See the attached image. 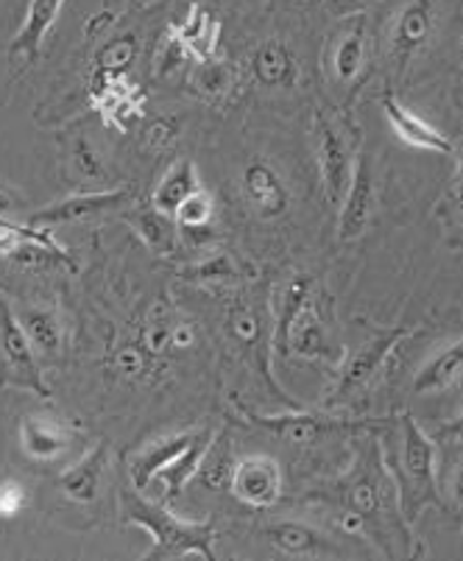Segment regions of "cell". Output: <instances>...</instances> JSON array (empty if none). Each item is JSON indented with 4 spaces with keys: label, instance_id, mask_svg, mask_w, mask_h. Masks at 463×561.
Returning <instances> with one entry per match:
<instances>
[{
    "label": "cell",
    "instance_id": "obj_1",
    "mask_svg": "<svg viewBox=\"0 0 463 561\" xmlns=\"http://www.w3.org/2000/svg\"><path fill=\"white\" fill-rule=\"evenodd\" d=\"M120 503H124L126 523L140 525L151 537V542H154V548L146 553L149 561L185 559V556L216 559V550H212L216 528L210 523L180 519L162 503H151V500L142 497V492H137L135 486L120 492Z\"/></svg>",
    "mask_w": 463,
    "mask_h": 561
},
{
    "label": "cell",
    "instance_id": "obj_2",
    "mask_svg": "<svg viewBox=\"0 0 463 561\" xmlns=\"http://www.w3.org/2000/svg\"><path fill=\"white\" fill-rule=\"evenodd\" d=\"M385 469L394 478L400 514L405 523H414L421 508L439 506V489H436V447L421 431L414 416L400 422V442L389 456Z\"/></svg>",
    "mask_w": 463,
    "mask_h": 561
},
{
    "label": "cell",
    "instance_id": "obj_3",
    "mask_svg": "<svg viewBox=\"0 0 463 561\" xmlns=\"http://www.w3.org/2000/svg\"><path fill=\"white\" fill-rule=\"evenodd\" d=\"M274 346L282 355H293V358H335L333 335H329L327 321H324L313 297L310 277H293L285 285L277 313V330H274Z\"/></svg>",
    "mask_w": 463,
    "mask_h": 561
},
{
    "label": "cell",
    "instance_id": "obj_4",
    "mask_svg": "<svg viewBox=\"0 0 463 561\" xmlns=\"http://www.w3.org/2000/svg\"><path fill=\"white\" fill-rule=\"evenodd\" d=\"M394 483L391 472H385L378 453H369L363 467L340 486V508H344L346 530H374L389 523V489Z\"/></svg>",
    "mask_w": 463,
    "mask_h": 561
},
{
    "label": "cell",
    "instance_id": "obj_5",
    "mask_svg": "<svg viewBox=\"0 0 463 561\" xmlns=\"http://www.w3.org/2000/svg\"><path fill=\"white\" fill-rule=\"evenodd\" d=\"M0 386H18L48 397L32 339L25 335L20 316L0 299Z\"/></svg>",
    "mask_w": 463,
    "mask_h": 561
},
{
    "label": "cell",
    "instance_id": "obj_6",
    "mask_svg": "<svg viewBox=\"0 0 463 561\" xmlns=\"http://www.w3.org/2000/svg\"><path fill=\"white\" fill-rule=\"evenodd\" d=\"M315 157H319V176H322L324 198L329 204L344 202V193L352 180V151L344 129L335 124L327 112L315 115Z\"/></svg>",
    "mask_w": 463,
    "mask_h": 561
},
{
    "label": "cell",
    "instance_id": "obj_7",
    "mask_svg": "<svg viewBox=\"0 0 463 561\" xmlns=\"http://www.w3.org/2000/svg\"><path fill=\"white\" fill-rule=\"evenodd\" d=\"M408 335H410L408 330H391V333L374 335L369 344L360 346L352 358H349L346 369L340 371L338 386H335L333 394H329V400H327L329 405H338V402L349 400V397L358 394V391L363 389L366 382L374 380V377L380 375V369H383V366L394 358L396 346L408 339Z\"/></svg>",
    "mask_w": 463,
    "mask_h": 561
},
{
    "label": "cell",
    "instance_id": "obj_8",
    "mask_svg": "<svg viewBox=\"0 0 463 561\" xmlns=\"http://www.w3.org/2000/svg\"><path fill=\"white\" fill-rule=\"evenodd\" d=\"M229 492L252 508H271L282 497V467L271 456H246L238 461Z\"/></svg>",
    "mask_w": 463,
    "mask_h": 561
},
{
    "label": "cell",
    "instance_id": "obj_9",
    "mask_svg": "<svg viewBox=\"0 0 463 561\" xmlns=\"http://www.w3.org/2000/svg\"><path fill=\"white\" fill-rule=\"evenodd\" d=\"M374 213V173H371V157L360 154L355 160L352 180L344 193L338 213V241L352 243L363 238Z\"/></svg>",
    "mask_w": 463,
    "mask_h": 561
},
{
    "label": "cell",
    "instance_id": "obj_10",
    "mask_svg": "<svg viewBox=\"0 0 463 561\" xmlns=\"http://www.w3.org/2000/svg\"><path fill=\"white\" fill-rule=\"evenodd\" d=\"M436 12H439V0H410L400 9L391 25V54L400 68H405L430 43Z\"/></svg>",
    "mask_w": 463,
    "mask_h": 561
},
{
    "label": "cell",
    "instance_id": "obj_11",
    "mask_svg": "<svg viewBox=\"0 0 463 561\" xmlns=\"http://www.w3.org/2000/svg\"><path fill=\"white\" fill-rule=\"evenodd\" d=\"M131 198L129 187H120V191H104V193H81V196H70L65 202H56L45 210H37L28 218V227L34 229H50L59 227V224H76L86 221V218L101 216V213L118 210L120 204H126Z\"/></svg>",
    "mask_w": 463,
    "mask_h": 561
},
{
    "label": "cell",
    "instance_id": "obj_12",
    "mask_svg": "<svg viewBox=\"0 0 463 561\" xmlns=\"http://www.w3.org/2000/svg\"><path fill=\"white\" fill-rule=\"evenodd\" d=\"M241 185L252 213L257 218H263V221L279 218L288 210V204H291V193H288V185L282 182V176L263 160H254L243 168Z\"/></svg>",
    "mask_w": 463,
    "mask_h": 561
},
{
    "label": "cell",
    "instance_id": "obj_13",
    "mask_svg": "<svg viewBox=\"0 0 463 561\" xmlns=\"http://www.w3.org/2000/svg\"><path fill=\"white\" fill-rule=\"evenodd\" d=\"M383 115L394 135L400 137L405 146L419 151H432V154H450L452 142L444 131H439L432 124H427L425 117L416 115L410 106L402 104L396 95H385L383 99Z\"/></svg>",
    "mask_w": 463,
    "mask_h": 561
},
{
    "label": "cell",
    "instance_id": "obj_14",
    "mask_svg": "<svg viewBox=\"0 0 463 561\" xmlns=\"http://www.w3.org/2000/svg\"><path fill=\"white\" fill-rule=\"evenodd\" d=\"M70 442H73L70 427L48 411L28 413L20 422V447L34 461H54L62 453H68Z\"/></svg>",
    "mask_w": 463,
    "mask_h": 561
},
{
    "label": "cell",
    "instance_id": "obj_15",
    "mask_svg": "<svg viewBox=\"0 0 463 561\" xmlns=\"http://www.w3.org/2000/svg\"><path fill=\"white\" fill-rule=\"evenodd\" d=\"M196 433L198 431L165 433V436L149 442L140 453H135V458L129 461L131 486H135L137 492L146 494V489H149L151 483H154V478L160 476V469L167 467L180 453H185L187 447H190L193 438H196Z\"/></svg>",
    "mask_w": 463,
    "mask_h": 561
},
{
    "label": "cell",
    "instance_id": "obj_16",
    "mask_svg": "<svg viewBox=\"0 0 463 561\" xmlns=\"http://www.w3.org/2000/svg\"><path fill=\"white\" fill-rule=\"evenodd\" d=\"M93 99L95 110L101 112L109 126L126 129L129 121L140 115V90L131 84L126 76H106V79H93Z\"/></svg>",
    "mask_w": 463,
    "mask_h": 561
},
{
    "label": "cell",
    "instance_id": "obj_17",
    "mask_svg": "<svg viewBox=\"0 0 463 561\" xmlns=\"http://www.w3.org/2000/svg\"><path fill=\"white\" fill-rule=\"evenodd\" d=\"M266 539L285 556H299V559H335L340 548H335L324 534L304 523H274L266 528Z\"/></svg>",
    "mask_w": 463,
    "mask_h": 561
},
{
    "label": "cell",
    "instance_id": "obj_18",
    "mask_svg": "<svg viewBox=\"0 0 463 561\" xmlns=\"http://www.w3.org/2000/svg\"><path fill=\"white\" fill-rule=\"evenodd\" d=\"M366 65V23L363 18H355L352 25H346L344 32L335 37L333 48H329L327 68L335 84L349 87Z\"/></svg>",
    "mask_w": 463,
    "mask_h": 561
},
{
    "label": "cell",
    "instance_id": "obj_19",
    "mask_svg": "<svg viewBox=\"0 0 463 561\" xmlns=\"http://www.w3.org/2000/svg\"><path fill=\"white\" fill-rule=\"evenodd\" d=\"M173 34L185 45L190 59L196 62H207L216 59L218 54V37H221V25H218L216 14L205 3H193L187 18L180 25H173Z\"/></svg>",
    "mask_w": 463,
    "mask_h": 561
},
{
    "label": "cell",
    "instance_id": "obj_20",
    "mask_svg": "<svg viewBox=\"0 0 463 561\" xmlns=\"http://www.w3.org/2000/svg\"><path fill=\"white\" fill-rule=\"evenodd\" d=\"M65 0H32L28 12H25L23 25H20L18 37L9 45V54L23 56L25 62H34L39 56L45 37H48L50 25L56 23L59 12H62Z\"/></svg>",
    "mask_w": 463,
    "mask_h": 561
},
{
    "label": "cell",
    "instance_id": "obj_21",
    "mask_svg": "<svg viewBox=\"0 0 463 561\" xmlns=\"http://www.w3.org/2000/svg\"><path fill=\"white\" fill-rule=\"evenodd\" d=\"M212 436H216L212 431H198L196 438L190 442V447L173 458L167 467L160 469V476L154 478V483H160L162 486V494H165V506H171L173 500L182 494V489H185L187 483L196 478L198 467H201V461H205V453L210 450V445H212Z\"/></svg>",
    "mask_w": 463,
    "mask_h": 561
},
{
    "label": "cell",
    "instance_id": "obj_22",
    "mask_svg": "<svg viewBox=\"0 0 463 561\" xmlns=\"http://www.w3.org/2000/svg\"><path fill=\"white\" fill-rule=\"evenodd\" d=\"M252 76L263 87H288L297 79V56L282 39H266L254 48Z\"/></svg>",
    "mask_w": 463,
    "mask_h": 561
},
{
    "label": "cell",
    "instance_id": "obj_23",
    "mask_svg": "<svg viewBox=\"0 0 463 561\" xmlns=\"http://www.w3.org/2000/svg\"><path fill=\"white\" fill-rule=\"evenodd\" d=\"M252 422L263 425L266 431L277 433L285 442H293V445H304L310 438L322 436V433L335 431V427H346V422L329 420V416H322V413H304L293 411L288 416H248Z\"/></svg>",
    "mask_w": 463,
    "mask_h": 561
},
{
    "label": "cell",
    "instance_id": "obj_24",
    "mask_svg": "<svg viewBox=\"0 0 463 561\" xmlns=\"http://www.w3.org/2000/svg\"><path fill=\"white\" fill-rule=\"evenodd\" d=\"M201 176H198V168L193 160H180L173 162L171 168L165 171V176L160 180V185H157L154 191V207L157 210L167 213V216H173L176 213V207H180L182 202H185L190 193L201 191Z\"/></svg>",
    "mask_w": 463,
    "mask_h": 561
},
{
    "label": "cell",
    "instance_id": "obj_25",
    "mask_svg": "<svg viewBox=\"0 0 463 561\" xmlns=\"http://www.w3.org/2000/svg\"><path fill=\"white\" fill-rule=\"evenodd\" d=\"M463 371V339L455 344L444 346L432 355L430 360L421 364V369L414 377L416 394H430V391H441L452 386L458 375Z\"/></svg>",
    "mask_w": 463,
    "mask_h": 561
},
{
    "label": "cell",
    "instance_id": "obj_26",
    "mask_svg": "<svg viewBox=\"0 0 463 561\" xmlns=\"http://www.w3.org/2000/svg\"><path fill=\"white\" fill-rule=\"evenodd\" d=\"M106 467V445H101L99 450H93L90 456L81 458L76 467H70L68 472H62L59 478V486L76 503H93L99 497V483L101 472Z\"/></svg>",
    "mask_w": 463,
    "mask_h": 561
},
{
    "label": "cell",
    "instance_id": "obj_27",
    "mask_svg": "<svg viewBox=\"0 0 463 561\" xmlns=\"http://www.w3.org/2000/svg\"><path fill=\"white\" fill-rule=\"evenodd\" d=\"M176 324H180V319H176V310L171 308V302L157 299L149 308V313H146V319H142L140 333V346L146 350L149 358H162V355L171 350Z\"/></svg>",
    "mask_w": 463,
    "mask_h": 561
},
{
    "label": "cell",
    "instance_id": "obj_28",
    "mask_svg": "<svg viewBox=\"0 0 463 561\" xmlns=\"http://www.w3.org/2000/svg\"><path fill=\"white\" fill-rule=\"evenodd\" d=\"M235 467L238 461L232 456V442H229L227 433H216L210 450L205 453V461L198 467L196 481L205 489H210V492H221V489H229V483H232Z\"/></svg>",
    "mask_w": 463,
    "mask_h": 561
},
{
    "label": "cell",
    "instance_id": "obj_29",
    "mask_svg": "<svg viewBox=\"0 0 463 561\" xmlns=\"http://www.w3.org/2000/svg\"><path fill=\"white\" fill-rule=\"evenodd\" d=\"M20 324H23L25 335L32 339L34 350L43 355H56L62 346V324L56 319L54 310L48 308H25L20 313Z\"/></svg>",
    "mask_w": 463,
    "mask_h": 561
},
{
    "label": "cell",
    "instance_id": "obj_30",
    "mask_svg": "<svg viewBox=\"0 0 463 561\" xmlns=\"http://www.w3.org/2000/svg\"><path fill=\"white\" fill-rule=\"evenodd\" d=\"M235 68H229L221 59H207V62H196V70H193L190 87L196 90L201 99H227L232 90H235Z\"/></svg>",
    "mask_w": 463,
    "mask_h": 561
},
{
    "label": "cell",
    "instance_id": "obj_31",
    "mask_svg": "<svg viewBox=\"0 0 463 561\" xmlns=\"http://www.w3.org/2000/svg\"><path fill=\"white\" fill-rule=\"evenodd\" d=\"M129 224L137 229L142 243L154 252H167L173 249V216L157 210L151 204L149 210H137L129 216Z\"/></svg>",
    "mask_w": 463,
    "mask_h": 561
},
{
    "label": "cell",
    "instance_id": "obj_32",
    "mask_svg": "<svg viewBox=\"0 0 463 561\" xmlns=\"http://www.w3.org/2000/svg\"><path fill=\"white\" fill-rule=\"evenodd\" d=\"M229 335H232L241 346H246V350H254V355H257L259 344H263V335H266L263 319H259L257 310L248 302H243V299H238V302L229 308Z\"/></svg>",
    "mask_w": 463,
    "mask_h": 561
},
{
    "label": "cell",
    "instance_id": "obj_33",
    "mask_svg": "<svg viewBox=\"0 0 463 561\" xmlns=\"http://www.w3.org/2000/svg\"><path fill=\"white\" fill-rule=\"evenodd\" d=\"M137 59V39L124 34V37L112 39L109 45L99 50L95 56V79H106V76H126L131 62Z\"/></svg>",
    "mask_w": 463,
    "mask_h": 561
},
{
    "label": "cell",
    "instance_id": "obj_34",
    "mask_svg": "<svg viewBox=\"0 0 463 561\" xmlns=\"http://www.w3.org/2000/svg\"><path fill=\"white\" fill-rule=\"evenodd\" d=\"M212 213H216L212 196L205 191V187H201V191L190 193V196H187L185 202L176 207V213H173V221L185 229H205V227H210Z\"/></svg>",
    "mask_w": 463,
    "mask_h": 561
},
{
    "label": "cell",
    "instance_id": "obj_35",
    "mask_svg": "<svg viewBox=\"0 0 463 561\" xmlns=\"http://www.w3.org/2000/svg\"><path fill=\"white\" fill-rule=\"evenodd\" d=\"M182 277H187L190 283L210 285V283H229V279L238 277V272H235V263H232L227 254H216L212 260H205V263L187 268Z\"/></svg>",
    "mask_w": 463,
    "mask_h": 561
},
{
    "label": "cell",
    "instance_id": "obj_36",
    "mask_svg": "<svg viewBox=\"0 0 463 561\" xmlns=\"http://www.w3.org/2000/svg\"><path fill=\"white\" fill-rule=\"evenodd\" d=\"M115 369H118L120 377H129V380H135V377H140L149 371V355H146V350L137 344L120 346V352L115 355Z\"/></svg>",
    "mask_w": 463,
    "mask_h": 561
},
{
    "label": "cell",
    "instance_id": "obj_37",
    "mask_svg": "<svg viewBox=\"0 0 463 561\" xmlns=\"http://www.w3.org/2000/svg\"><path fill=\"white\" fill-rule=\"evenodd\" d=\"M25 503H28V494H25L23 483L14 481V478H7V481L0 483V517H18L25 508Z\"/></svg>",
    "mask_w": 463,
    "mask_h": 561
},
{
    "label": "cell",
    "instance_id": "obj_38",
    "mask_svg": "<svg viewBox=\"0 0 463 561\" xmlns=\"http://www.w3.org/2000/svg\"><path fill=\"white\" fill-rule=\"evenodd\" d=\"M176 135H180V121H173V117H160V121H154V124L146 129L142 142H146V149L151 151H165L167 146L176 140Z\"/></svg>",
    "mask_w": 463,
    "mask_h": 561
},
{
    "label": "cell",
    "instance_id": "obj_39",
    "mask_svg": "<svg viewBox=\"0 0 463 561\" xmlns=\"http://www.w3.org/2000/svg\"><path fill=\"white\" fill-rule=\"evenodd\" d=\"M76 168H79V173L84 176V180H104L106 176V168L104 162H101V154L90 146V140H84V137L76 142Z\"/></svg>",
    "mask_w": 463,
    "mask_h": 561
},
{
    "label": "cell",
    "instance_id": "obj_40",
    "mask_svg": "<svg viewBox=\"0 0 463 561\" xmlns=\"http://www.w3.org/2000/svg\"><path fill=\"white\" fill-rule=\"evenodd\" d=\"M193 328L190 324H185V321H180V324H176V330H173V346H176V350H185V346H190L193 344Z\"/></svg>",
    "mask_w": 463,
    "mask_h": 561
},
{
    "label": "cell",
    "instance_id": "obj_41",
    "mask_svg": "<svg viewBox=\"0 0 463 561\" xmlns=\"http://www.w3.org/2000/svg\"><path fill=\"white\" fill-rule=\"evenodd\" d=\"M450 492H452V497H455L458 506H463V461H458V467L452 469Z\"/></svg>",
    "mask_w": 463,
    "mask_h": 561
},
{
    "label": "cell",
    "instance_id": "obj_42",
    "mask_svg": "<svg viewBox=\"0 0 463 561\" xmlns=\"http://www.w3.org/2000/svg\"><path fill=\"white\" fill-rule=\"evenodd\" d=\"M441 436L452 438V442H463V416H458V420L452 422H444V425H441Z\"/></svg>",
    "mask_w": 463,
    "mask_h": 561
},
{
    "label": "cell",
    "instance_id": "obj_43",
    "mask_svg": "<svg viewBox=\"0 0 463 561\" xmlns=\"http://www.w3.org/2000/svg\"><path fill=\"white\" fill-rule=\"evenodd\" d=\"M335 9L338 12H349V9H360V7H371V3H378V0H333Z\"/></svg>",
    "mask_w": 463,
    "mask_h": 561
},
{
    "label": "cell",
    "instance_id": "obj_44",
    "mask_svg": "<svg viewBox=\"0 0 463 561\" xmlns=\"http://www.w3.org/2000/svg\"><path fill=\"white\" fill-rule=\"evenodd\" d=\"M9 207H12V198H9L7 193L0 191V218L7 216V213H9Z\"/></svg>",
    "mask_w": 463,
    "mask_h": 561
},
{
    "label": "cell",
    "instance_id": "obj_45",
    "mask_svg": "<svg viewBox=\"0 0 463 561\" xmlns=\"http://www.w3.org/2000/svg\"><path fill=\"white\" fill-rule=\"evenodd\" d=\"M458 196H463V160L461 168H458Z\"/></svg>",
    "mask_w": 463,
    "mask_h": 561
},
{
    "label": "cell",
    "instance_id": "obj_46",
    "mask_svg": "<svg viewBox=\"0 0 463 561\" xmlns=\"http://www.w3.org/2000/svg\"><path fill=\"white\" fill-rule=\"evenodd\" d=\"M135 7H154V3H160V0H131Z\"/></svg>",
    "mask_w": 463,
    "mask_h": 561
},
{
    "label": "cell",
    "instance_id": "obj_47",
    "mask_svg": "<svg viewBox=\"0 0 463 561\" xmlns=\"http://www.w3.org/2000/svg\"><path fill=\"white\" fill-rule=\"evenodd\" d=\"M205 3H210V7H221V0H205Z\"/></svg>",
    "mask_w": 463,
    "mask_h": 561
},
{
    "label": "cell",
    "instance_id": "obj_48",
    "mask_svg": "<svg viewBox=\"0 0 463 561\" xmlns=\"http://www.w3.org/2000/svg\"><path fill=\"white\" fill-rule=\"evenodd\" d=\"M458 198H461V216H463V196H458Z\"/></svg>",
    "mask_w": 463,
    "mask_h": 561
},
{
    "label": "cell",
    "instance_id": "obj_49",
    "mask_svg": "<svg viewBox=\"0 0 463 561\" xmlns=\"http://www.w3.org/2000/svg\"><path fill=\"white\" fill-rule=\"evenodd\" d=\"M0 224H9V221H3V218H0Z\"/></svg>",
    "mask_w": 463,
    "mask_h": 561
}]
</instances>
